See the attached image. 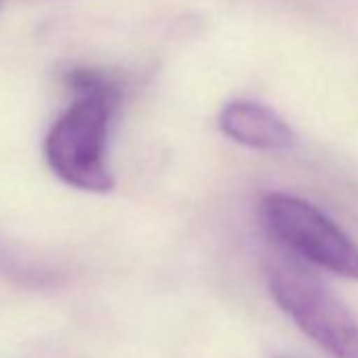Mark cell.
Listing matches in <instances>:
<instances>
[{
    "instance_id": "cell-3",
    "label": "cell",
    "mask_w": 358,
    "mask_h": 358,
    "mask_svg": "<svg viewBox=\"0 0 358 358\" xmlns=\"http://www.w3.org/2000/svg\"><path fill=\"white\" fill-rule=\"evenodd\" d=\"M278 308L333 358H358V318L316 278L297 268L276 266L268 274Z\"/></svg>"
},
{
    "instance_id": "cell-4",
    "label": "cell",
    "mask_w": 358,
    "mask_h": 358,
    "mask_svg": "<svg viewBox=\"0 0 358 358\" xmlns=\"http://www.w3.org/2000/svg\"><path fill=\"white\" fill-rule=\"evenodd\" d=\"M220 129L232 141L262 152H285L297 145L295 129L272 108L236 99L220 112Z\"/></svg>"
},
{
    "instance_id": "cell-2",
    "label": "cell",
    "mask_w": 358,
    "mask_h": 358,
    "mask_svg": "<svg viewBox=\"0 0 358 358\" xmlns=\"http://www.w3.org/2000/svg\"><path fill=\"white\" fill-rule=\"evenodd\" d=\"M262 217L270 234L285 247L341 278L358 280V245L312 203L270 192L262 201Z\"/></svg>"
},
{
    "instance_id": "cell-1",
    "label": "cell",
    "mask_w": 358,
    "mask_h": 358,
    "mask_svg": "<svg viewBox=\"0 0 358 358\" xmlns=\"http://www.w3.org/2000/svg\"><path fill=\"white\" fill-rule=\"evenodd\" d=\"M66 80L76 99L47 133V164L64 184L106 194L114 188V175L108 164V135L122 95L120 85L93 68L70 70Z\"/></svg>"
}]
</instances>
